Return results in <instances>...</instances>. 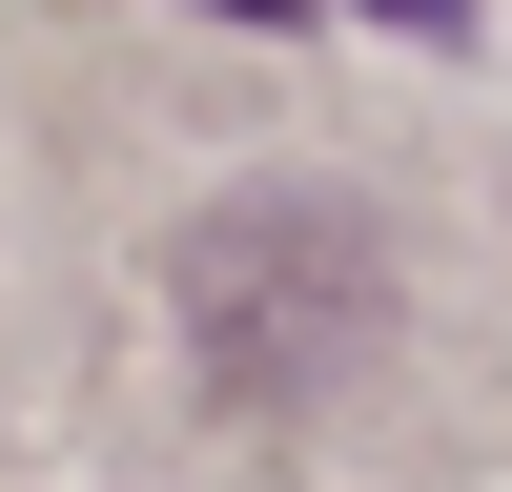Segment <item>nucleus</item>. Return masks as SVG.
<instances>
[{
  "instance_id": "nucleus-1",
  "label": "nucleus",
  "mask_w": 512,
  "mask_h": 492,
  "mask_svg": "<svg viewBox=\"0 0 512 492\" xmlns=\"http://www.w3.org/2000/svg\"><path fill=\"white\" fill-rule=\"evenodd\" d=\"M369 328H390V246H369L328 185H246V205H205V226H185V349H205V390H226V410L349 390Z\"/></svg>"
},
{
  "instance_id": "nucleus-2",
  "label": "nucleus",
  "mask_w": 512,
  "mask_h": 492,
  "mask_svg": "<svg viewBox=\"0 0 512 492\" xmlns=\"http://www.w3.org/2000/svg\"><path fill=\"white\" fill-rule=\"evenodd\" d=\"M226 21H287V0H226Z\"/></svg>"
}]
</instances>
